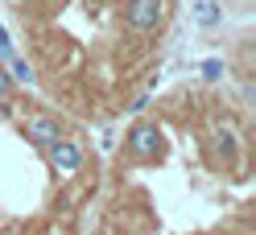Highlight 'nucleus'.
<instances>
[{
  "instance_id": "obj_1",
  "label": "nucleus",
  "mask_w": 256,
  "mask_h": 235,
  "mask_svg": "<svg viewBox=\"0 0 256 235\" xmlns=\"http://www.w3.org/2000/svg\"><path fill=\"white\" fill-rule=\"evenodd\" d=\"M166 17V4L162 0H128L124 4V25L132 29V33H153L157 25Z\"/></svg>"
},
{
  "instance_id": "obj_2",
  "label": "nucleus",
  "mask_w": 256,
  "mask_h": 235,
  "mask_svg": "<svg viewBox=\"0 0 256 235\" xmlns=\"http://www.w3.org/2000/svg\"><path fill=\"white\" fill-rule=\"evenodd\" d=\"M128 153L140 157V161L157 157L162 153V128H157V124H132V132H128Z\"/></svg>"
},
{
  "instance_id": "obj_3",
  "label": "nucleus",
  "mask_w": 256,
  "mask_h": 235,
  "mask_svg": "<svg viewBox=\"0 0 256 235\" xmlns=\"http://www.w3.org/2000/svg\"><path fill=\"white\" fill-rule=\"evenodd\" d=\"M50 165L58 174H74V169L83 165V149H78L74 140H54L50 145Z\"/></svg>"
},
{
  "instance_id": "obj_4",
  "label": "nucleus",
  "mask_w": 256,
  "mask_h": 235,
  "mask_svg": "<svg viewBox=\"0 0 256 235\" xmlns=\"http://www.w3.org/2000/svg\"><path fill=\"white\" fill-rule=\"evenodd\" d=\"M25 132H29V140H34V145H42V149H50L54 140H62L58 120H50V116H34V120L25 124Z\"/></svg>"
},
{
  "instance_id": "obj_5",
  "label": "nucleus",
  "mask_w": 256,
  "mask_h": 235,
  "mask_svg": "<svg viewBox=\"0 0 256 235\" xmlns=\"http://www.w3.org/2000/svg\"><path fill=\"white\" fill-rule=\"evenodd\" d=\"M236 128H228V124H219V128H215V153L219 157H228V161H232V157H236Z\"/></svg>"
},
{
  "instance_id": "obj_6",
  "label": "nucleus",
  "mask_w": 256,
  "mask_h": 235,
  "mask_svg": "<svg viewBox=\"0 0 256 235\" xmlns=\"http://www.w3.org/2000/svg\"><path fill=\"white\" fill-rule=\"evenodd\" d=\"M194 17H198V25H206V29L219 25V4H215V0H198V4H194Z\"/></svg>"
},
{
  "instance_id": "obj_7",
  "label": "nucleus",
  "mask_w": 256,
  "mask_h": 235,
  "mask_svg": "<svg viewBox=\"0 0 256 235\" xmlns=\"http://www.w3.org/2000/svg\"><path fill=\"white\" fill-rule=\"evenodd\" d=\"M8 62H12V78H17V83H34V70H29L25 58H8Z\"/></svg>"
},
{
  "instance_id": "obj_8",
  "label": "nucleus",
  "mask_w": 256,
  "mask_h": 235,
  "mask_svg": "<svg viewBox=\"0 0 256 235\" xmlns=\"http://www.w3.org/2000/svg\"><path fill=\"white\" fill-rule=\"evenodd\" d=\"M219 74H223V62H215V58L202 62V78H219Z\"/></svg>"
},
{
  "instance_id": "obj_9",
  "label": "nucleus",
  "mask_w": 256,
  "mask_h": 235,
  "mask_svg": "<svg viewBox=\"0 0 256 235\" xmlns=\"http://www.w3.org/2000/svg\"><path fill=\"white\" fill-rule=\"evenodd\" d=\"M0 54H4V58H12V41H8V33H4V29H0Z\"/></svg>"
},
{
  "instance_id": "obj_10",
  "label": "nucleus",
  "mask_w": 256,
  "mask_h": 235,
  "mask_svg": "<svg viewBox=\"0 0 256 235\" xmlns=\"http://www.w3.org/2000/svg\"><path fill=\"white\" fill-rule=\"evenodd\" d=\"M8 87H12V83H8V74H4V70H0V99H4V95H8Z\"/></svg>"
}]
</instances>
